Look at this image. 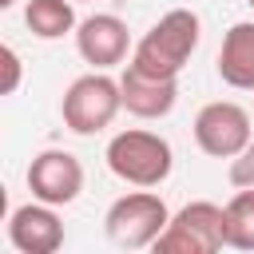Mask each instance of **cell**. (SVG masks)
Wrapping results in <instances>:
<instances>
[{"label":"cell","mask_w":254,"mask_h":254,"mask_svg":"<svg viewBox=\"0 0 254 254\" xmlns=\"http://www.w3.org/2000/svg\"><path fill=\"white\" fill-rule=\"evenodd\" d=\"M198 40H202V20H198V12H190V8H171V12H163V16L143 32V40L135 44V52H131L127 64L139 67V71H147V75L179 79V71L190 64Z\"/></svg>","instance_id":"1"},{"label":"cell","mask_w":254,"mask_h":254,"mask_svg":"<svg viewBox=\"0 0 254 254\" xmlns=\"http://www.w3.org/2000/svg\"><path fill=\"white\" fill-rule=\"evenodd\" d=\"M107 171L127 183V187H159L171 179L175 171V151L171 143L159 135V131H147V127H127V131H115L107 139Z\"/></svg>","instance_id":"2"},{"label":"cell","mask_w":254,"mask_h":254,"mask_svg":"<svg viewBox=\"0 0 254 254\" xmlns=\"http://www.w3.org/2000/svg\"><path fill=\"white\" fill-rule=\"evenodd\" d=\"M167 222H171V210H167L163 194H155L151 187H139V190L119 194L107 206L103 234L119 250H147V246L159 242V234L167 230Z\"/></svg>","instance_id":"3"},{"label":"cell","mask_w":254,"mask_h":254,"mask_svg":"<svg viewBox=\"0 0 254 254\" xmlns=\"http://www.w3.org/2000/svg\"><path fill=\"white\" fill-rule=\"evenodd\" d=\"M123 111V91H119V79H111L107 71H87L79 79L67 83L64 99H60V115H64V127L75 131V135H99L115 123V115Z\"/></svg>","instance_id":"4"},{"label":"cell","mask_w":254,"mask_h":254,"mask_svg":"<svg viewBox=\"0 0 254 254\" xmlns=\"http://www.w3.org/2000/svg\"><path fill=\"white\" fill-rule=\"evenodd\" d=\"M226 246V206L210 198H194L171 214L167 230L159 234V254H218Z\"/></svg>","instance_id":"5"},{"label":"cell","mask_w":254,"mask_h":254,"mask_svg":"<svg viewBox=\"0 0 254 254\" xmlns=\"http://www.w3.org/2000/svg\"><path fill=\"white\" fill-rule=\"evenodd\" d=\"M194 143L202 155L210 159H234L250 139H254V123H250V111L234 99H210L198 107L194 123Z\"/></svg>","instance_id":"6"},{"label":"cell","mask_w":254,"mask_h":254,"mask_svg":"<svg viewBox=\"0 0 254 254\" xmlns=\"http://www.w3.org/2000/svg\"><path fill=\"white\" fill-rule=\"evenodd\" d=\"M28 190H32V198H40V202L67 206V202H75L79 190H83V163H79L71 151H60V147L40 151V155L28 163Z\"/></svg>","instance_id":"7"},{"label":"cell","mask_w":254,"mask_h":254,"mask_svg":"<svg viewBox=\"0 0 254 254\" xmlns=\"http://www.w3.org/2000/svg\"><path fill=\"white\" fill-rule=\"evenodd\" d=\"M75 52L95 71H107V67L131 60L135 44H131V32H127V24L119 16L95 12V16H83L79 20V28H75Z\"/></svg>","instance_id":"8"},{"label":"cell","mask_w":254,"mask_h":254,"mask_svg":"<svg viewBox=\"0 0 254 254\" xmlns=\"http://www.w3.org/2000/svg\"><path fill=\"white\" fill-rule=\"evenodd\" d=\"M8 242L20 254H56L64 246V222L52 202H24L8 214Z\"/></svg>","instance_id":"9"},{"label":"cell","mask_w":254,"mask_h":254,"mask_svg":"<svg viewBox=\"0 0 254 254\" xmlns=\"http://www.w3.org/2000/svg\"><path fill=\"white\" fill-rule=\"evenodd\" d=\"M119 91H123V111L135 119H167L179 103V79L147 75L131 64L119 75Z\"/></svg>","instance_id":"10"},{"label":"cell","mask_w":254,"mask_h":254,"mask_svg":"<svg viewBox=\"0 0 254 254\" xmlns=\"http://www.w3.org/2000/svg\"><path fill=\"white\" fill-rule=\"evenodd\" d=\"M218 79L234 91H254V20H238L226 28L218 48Z\"/></svg>","instance_id":"11"},{"label":"cell","mask_w":254,"mask_h":254,"mask_svg":"<svg viewBox=\"0 0 254 254\" xmlns=\"http://www.w3.org/2000/svg\"><path fill=\"white\" fill-rule=\"evenodd\" d=\"M24 24L36 40H64L75 36V0H28L24 4Z\"/></svg>","instance_id":"12"},{"label":"cell","mask_w":254,"mask_h":254,"mask_svg":"<svg viewBox=\"0 0 254 254\" xmlns=\"http://www.w3.org/2000/svg\"><path fill=\"white\" fill-rule=\"evenodd\" d=\"M226 246L254 250V187H238L226 198Z\"/></svg>","instance_id":"13"},{"label":"cell","mask_w":254,"mask_h":254,"mask_svg":"<svg viewBox=\"0 0 254 254\" xmlns=\"http://www.w3.org/2000/svg\"><path fill=\"white\" fill-rule=\"evenodd\" d=\"M226 179H230V187L238 190V187H254V139L230 159V167H226Z\"/></svg>","instance_id":"14"},{"label":"cell","mask_w":254,"mask_h":254,"mask_svg":"<svg viewBox=\"0 0 254 254\" xmlns=\"http://www.w3.org/2000/svg\"><path fill=\"white\" fill-rule=\"evenodd\" d=\"M0 67H4V83H0V91H4V95H16L20 75H24V64H20V52H16L12 44H0Z\"/></svg>","instance_id":"15"},{"label":"cell","mask_w":254,"mask_h":254,"mask_svg":"<svg viewBox=\"0 0 254 254\" xmlns=\"http://www.w3.org/2000/svg\"><path fill=\"white\" fill-rule=\"evenodd\" d=\"M12 4H16V0H0V8H12Z\"/></svg>","instance_id":"16"},{"label":"cell","mask_w":254,"mask_h":254,"mask_svg":"<svg viewBox=\"0 0 254 254\" xmlns=\"http://www.w3.org/2000/svg\"><path fill=\"white\" fill-rule=\"evenodd\" d=\"M246 4H250V8H254V0H246Z\"/></svg>","instance_id":"17"}]
</instances>
